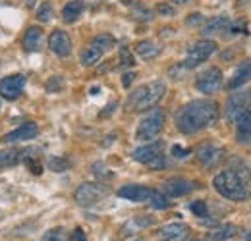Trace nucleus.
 <instances>
[{
  "label": "nucleus",
  "instance_id": "nucleus-1",
  "mask_svg": "<svg viewBox=\"0 0 251 241\" xmlns=\"http://www.w3.org/2000/svg\"><path fill=\"white\" fill-rule=\"evenodd\" d=\"M174 121L176 127L186 135L199 133L219 121V104L209 98L191 100L176 112Z\"/></svg>",
  "mask_w": 251,
  "mask_h": 241
},
{
  "label": "nucleus",
  "instance_id": "nucleus-2",
  "mask_svg": "<svg viewBox=\"0 0 251 241\" xmlns=\"http://www.w3.org/2000/svg\"><path fill=\"white\" fill-rule=\"evenodd\" d=\"M213 185L224 199L244 203L251 197V170L248 166L222 170L215 176Z\"/></svg>",
  "mask_w": 251,
  "mask_h": 241
},
{
  "label": "nucleus",
  "instance_id": "nucleus-3",
  "mask_svg": "<svg viewBox=\"0 0 251 241\" xmlns=\"http://www.w3.org/2000/svg\"><path fill=\"white\" fill-rule=\"evenodd\" d=\"M166 93V85L162 81H151V83H145L141 87L129 93L127 96V102L126 106L133 112H143V110H149L153 106H157L158 100L164 96Z\"/></svg>",
  "mask_w": 251,
  "mask_h": 241
},
{
  "label": "nucleus",
  "instance_id": "nucleus-4",
  "mask_svg": "<svg viewBox=\"0 0 251 241\" xmlns=\"http://www.w3.org/2000/svg\"><path fill=\"white\" fill-rule=\"evenodd\" d=\"M164 120H166V114L162 108H151V112H147L145 118H141V121L137 123V129H135V139L137 141H155L158 137V133L162 131L164 127Z\"/></svg>",
  "mask_w": 251,
  "mask_h": 241
},
{
  "label": "nucleus",
  "instance_id": "nucleus-5",
  "mask_svg": "<svg viewBox=\"0 0 251 241\" xmlns=\"http://www.w3.org/2000/svg\"><path fill=\"white\" fill-rule=\"evenodd\" d=\"M104 197H108V187L102 183H89V181L81 183L74 193V199L79 207H93Z\"/></svg>",
  "mask_w": 251,
  "mask_h": 241
},
{
  "label": "nucleus",
  "instance_id": "nucleus-6",
  "mask_svg": "<svg viewBox=\"0 0 251 241\" xmlns=\"http://www.w3.org/2000/svg\"><path fill=\"white\" fill-rule=\"evenodd\" d=\"M215 52H217V43L215 41H209V39L199 41L188 50V56L182 62V68L184 70H193V68L201 66L205 60H209Z\"/></svg>",
  "mask_w": 251,
  "mask_h": 241
},
{
  "label": "nucleus",
  "instance_id": "nucleus-7",
  "mask_svg": "<svg viewBox=\"0 0 251 241\" xmlns=\"http://www.w3.org/2000/svg\"><path fill=\"white\" fill-rule=\"evenodd\" d=\"M250 104H251V91L250 89H244V91H236L228 96L226 100V120L230 121H236L246 110H250Z\"/></svg>",
  "mask_w": 251,
  "mask_h": 241
},
{
  "label": "nucleus",
  "instance_id": "nucleus-8",
  "mask_svg": "<svg viewBox=\"0 0 251 241\" xmlns=\"http://www.w3.org/2000/svg\"><path fill=\"white\" fill-rule=\"evenodd\" d=\"M195 87H197L199 93H203V95H215L222 87V72H220V68L213 66V68L205 70L197 77Z\"/></svg>",
  "mask_w": 251,
  "mask_h": 241
},
{
  "label": "nucleus",
  "instance_id": "nucleus-9",
  "mask_svg": "<svg viewBox=\"0 0 251 241\" xmlns=\"http://www.w3.org/2000/svg\"><path fill=\"white\" fill-rule=\"evenodd\" d=\"M133 160L141 162V164H153L158 158H164V143L162 141H149L143 147H137L135 151L131 152Z\"/></svg>",
  "mask_w": 251,
  "mask_h": 241
},
{
  "label": "nucleus",
  "instance_id": "nucleus-10",
  "mask_svg": "<svg viewBox=\"0 0 251 241\" xmlns=\"http://www.w3.org/2000/svg\"><path fill=\"white\" fill-rule=\"evenodd\" d=\"M24 87H25V75L24 73H14V75L0 79V95L8 100L20 98V95L24 93Z\"/></svg>",
  "mask_w": 251,
  "mask_h": 241
},
{
  "label": "nucleus",
  "instance_id": "nucleus-11",
  "mask_svg": "<svg viewBox=\"0 0 251 241\" xmlns=\"http://www.w3.org/2000/svg\"><path fill=\"white\" fill-rule=\"evenodd\" d=\"M224 154H226L224 147L215 145V143H203V145H199L197 151H195L197 160H199L205 168H213L215 164H219L220 160L224 158Z\"/></svg>",
  "mask_w": 251,
  "mask_h": 241
},
{
  "label": "nucleus",
  "instance_id": "nucleus-12",
  "mask_svg": "<svg viewBox=\"0 0 251 241\" xmlns=\"http://www.w3.org/2000/svg\"><path fill=\"white\" fill-rule=\"evenodd\" d=\"M49 48H50L56 56H60V58L70 56V52H72V39H70V35L62 29L52 31V33L49 35Z\"/></svg>",
  "mask_w": 251,
  "mask_h": 241
},
{
  "label": "nucleus",
  "instance_id": "nucleus-13",
  "mask_svg": "<svg viewBox=\"0 0 251 241\" xmlns=\"http://www.w3.org/2000/svg\"><path fill=\"white\" fill-rule=\"evenodd\" d=\"M197 187V183L186 178H172V180H166L162 183V193L168 195V197H184L191 193L193 189Z\"/></svg>",
  "mask_w": 251,
  "mask_h": 241
},
{
  "label": "nucleus",
  "instance_id": "nucleus-14",
  "mask_svg": "<svg viewBox=\"0 0 251 241\" xmlns=\"http://www.w3.org/2000/svg\"><path fill=\"white\" fill-rule=\"evenodd\" d=\"M37 135H39V125H37L35 121H27V123H24V125L16 127L14 131L6 133L2 141H4L6 145H8V143H20V141H29V139H35Z\"/></svg>",
  "mask_w": 251,
  "mask_h": 241
},
{
  "label": "nucleus",
  "instance_id": "nucleus-15",
  "mask_svg": "<svg viewBox=\"0 0 251 241\" xmlns=\"http://www.w3.org/2000/svg\"><path fill=\"white\" fill-rule=\"evenodd\" d=\"M153 189L145 187V185H137V183H129L118 189V197H122L126 201H131V203H145L149 201Z\"/></svg>",
  "mask_w": 251,
  "mask_h": 241
},
{
  "label": "nucleus",
  "instance_id": "nucleus-16",
  "mask_svg": "<svg viewBox=\"0 0 251 241\" xmlns=\"http://www.w3.org/2000/svg\"><path fill=\"white\" fill-rule=\"evenodd\" d=\"M158 238L162 241H188L189 238V226L182 222H172L166 224L158 230Z\"/></svg>",
  "mask_w": 251,
  "mask_h": 241
},
{
  "label": "nucleus",
  "instance_id": "nucleus-17",
  "mask_svg": "<svg viewBox=\"0 0 251 241\" xmlns=\"http://www.w3.org/2000/svg\"><path fill=\"white\" fill-rule=\"evenodd\" d=\"M250 79H251V58H248V60L238 64V68H236V72H234V75H232L228 87L232 91H236V89H240V87H244Z\"/></svg>",
  "mask_w": 251,
  "mask_h": 241
},
{
  "label": "nucleus",
  "instance_id": "nucleus-18",
  "mask_svg": "<svg viewBox=\"0 0 251 241\" xmlns=\"http://www.w3.org/2000/svg\"><path fill=\"white\" fill-rule=\"evenodd\" d=\"M236 139L242 145L251 143V112L246 110L238 120H236Z\"/></svg>",
  "mask_w": 251,
  "mask_h": 241
},
{
  "label": "nucleus",
  "instance_id": "nucleus-19",
  "mask_svg": "<svg viewBox=\"0 0 251 241\" xmlns=\"http://www.w3.org/2000/svg\"><path fill=\"white\" fill-rule=\"evenodd\" d=\"M39 154H41V151L37 147H25L24 151H20L22 162L31 170V174H35V176H41L43 174V166L39 162Z\"/></svg>",
  "mask_w": 251,
  "mask_h": 241
},
{
  "label": "nucleus",
  "instance_id": "nucleus-20",
  "mask_svg": "<svg viewBox=\"0 0 251 241\" xmlns=\"http://www.w3.org/2000/svg\"><path fill=\"white\" fill-rule=\"evenodd\" d=\"M41 45H43V29L37 25H31L24 35V50L37 52L41 48Z\"/></svg>",
  "mask_w": 251,
  "mask_h": 241
},
{
  "label": "nucleus",
  "instance_id": "nucleus-21",
  "mask_svg": "<svg viewBox=\"0 0 251 241\" xmlns=\"http://www.w3.org/2000/svg\"><path fill=\"white\" fill-rule=\"evenodd\" d=\"M83 10H85L83 0H70V2L62 8L64 22H66V24H74V22H77L79 16L83 14Z\"/></svg>",
  "mask_w": 251,
  "mask_h": 241
},
{
  "label": "nucleus",
  "instance_id": "nucleus-22",
  "mask_svg": "<svg viewBox=\"0 0 251 241\" xmlns=\"http://www.w3.org/2000/svg\"><path fill=\"white\" fill-rule=\"evenodd\" d=\"M153 224H155V218L141 214V216L131 218V220L126 224L124 230H122V234H124V236H127V234H135V232H139V230H143V228H149V226H153Z\"/></svg>",
  "mask_w": 251,
  "mask_h": 241
},
{
  "label": "nucleus",
  "instance_id": "nucleus-23",
  "mask_svg": "<svg viewBox=\"0 0 251 241\" xmlns=\"http://www.w3.org/2000/svg\"><path fill=\"white\" fill-rule=\"evenodd\" d=\"M160 47H158L157 43H153V41H141V43H137V47H135V52L143 58V60H153V58H157L158 54H160Z\"/></svg>",
  "mask_w": 251,
  "mask_h": 241
},
{
  "label": "nucleus",
  "instance_id": "nucleus-24",
  "mask_svg": "<svg viewBox=\"0 0 251 241\" xmlns=\"http://www.w3.org/2000/svg\"><path fill=\"white\" fill-rule=\"evenodd\" d=\"M230 24V20L226 18V16H215V18H211L205 25H203V35L207 37V35H213V33H219V31H224L226 29V25Z\"/></svg>",
  "mask_w": 251,
  "mask_h": 241
},
{
  "label": "nucleus",
  "instance_id": "nucleus-25",
  "mask_svg": "<svg viewBox=\"0 0 251 241\" xmlns=\"http://www.w3.org/2000/svg\"><path fill=\"white\" fill-rule=\"evenodd\" d=\"M234 236H236V226H234V224L217 226V228L209 234V238L213 241H226V240H230V238H234Z\"/></svg>",
  "mask_w": 251,
  "mask_h": 241
},
{
  "label": "nucleus",
  "instance_id": "nucleus-26",
  "mask_svg": "<svg viewBox=\"0 0 251 241\" xmlns=\"http://www.w3.org/2000/svg\"><path fill=\"white\" fill-rule=\"evenodd\" d=\"M20 162H22V158H20V151H18V149L0 151V168L16 166V164H20Z\"/></svg>",
  "mask_w": 251,
  "mask_h": 241
},
{
  "label": "nucleus",
  "instance_id": "nucleus-27",
  "mask_svg": "<svg viewBox=\"0 0 251 241\" xmlns=\"http://www.w3.org/2000/svg\"><path fill=\"white\" fill-rule=\"evenodd\" d=\"M91 45L97 47V48L104 54L106 50H110V48L116 45V41H114V37H112V35H108V33H100V35H97V37H95Z\"/></svg>",
  "mask_w": 251,
  "mask_h": 241
},
{
  "label": "nucleus",
  "instance_id": "nucleus-28",
  "mask_svg": "<svg viewBox=\"0 0 251 241\" xmlns=\"http://www.w3.org/2000/svg\"><path fill=\"white\" fill-rule=\"evenodd\" d=\"M100 58H102V52H100L97 47H93V45H89V47L81 52V64L87 66V68H89V66H95Z\"/></svg>",
  "mask_w": 251,
  "mask_h": 241
},
{
  "label": "nucleus",
  "instance_id": "nucleus-29",
  "mask_svg": "<svg viewBox=\"0 0 251 241\" xmlns=\"http://www.w3.org/2000/svg\"><path fill=\"white\" fill-rule=\"evenodd\" d=\"M126 4H129V2L126 0ZM129 8H131V16L135 20H139V22H151L153 20V12L149 8H145L141 4H129Z\"/></svg>",
  "mask_w": 251,
  "mask_h": 241
},
{
  "label": "nucleus",
  "instance_id": "nucleus-30",
  "mask_svg": "<svg viewBox=\"0 0 251 241\" xmlns=\"http://www.w3.org/2000/svg\"><path fill=\"white\" fill-rule=\"evenodd\" d=\"M149 205H151L153 209H157V211H164V209H168V207H170V201H168V197H166L164 193H160V191H153V193H151V197H149Z\"/></svg>",
  "mask_w": 251,
  "mask_h": 241
},
{
  "label": "nucleus",
  "instance_id": "nucleus-31",
  "mask_svg": "<svg viewBox=\"0 0 251 241\" xmlns=\"http://www.w3.org/2000/svg\"><path fill=\"white\" fill-rule=\"evenodd\" d=\"M226 31H228L230 37H234V35H244V33H248V22H246L244 18L234 20V22H230V24L226 25Z\"/></svg>",
  "mask_w": 251,
  "mask_h": 241
},
{
  "label": "nucleus",
  "instance_id": "nucleus-32",
  "mask_svg": "<svg viewBox=\"0 0 251 241\" xmlns=\"http://www.w3.org/2000/svg\"><path fill=\"white\" fill-rule=\"evenodd\" d=\"M70 166V162L64 158V156H50L49 158V168L52 172H66Z\"/></svg>",
  "mask_w": 251,
  "mask_h": 241
},
{
  "label": "nucleus",
  "instance_id": "nucleus-33",
  "mask_svg": "<svg viewBox=\"0 0 251 241\" xmlns=\"http://www.w3.org/2000/svg\"><path fill=\"white\" fill-rule=\"evenodd\" d=\"M52 16H54V10H52V6L49 4V2H43L41 6H39V12H37V18L43 22V24H49L50 20H52Z\"/></svg>",
  "mask_w": 251,
  "mask_h": 241
},
{
  "label": "nucleus",
  "instance_id": "nucleus-34",
  "mask_svg": "<svg viewBox=\"0 0 251 241\" xmlns=\"http://www.w3.org/2000/svg\"><path fill=\"white\" fill-rule=\"evenodd\" d=\"M43 241H66V232H64V228L49 230V232L43 236Z\"/></svg>",
  "mask_w": 251,
  "mask_h": 241
},
{
  "label": "nucleus",
  "instance_id": "nucleus-35",
  "mask_svg": "<svg viewBox=\"0 0 251 241\" xmlns=\"http://www.w3.org/2000/svg\"><path fill=\"white\" fill-rule=\"evenodd\" d=\"M64 89V79L60 75H52L49 81H47V91L49 93H60Z\"/></svg>",
  "mask_w": 251,
  "mask_h": 241
},
{
  "label": "nucleus",
  "instance_id": "nucleus-36",
  "mask_svg": "<svg viewBox=\"0 0 251 241\" xmlns=\"http://www.w3.org/2000/svg\"><path fill=\"white\" fill-rule=\"evenodd\" d=\"M133 64H135V60H133V54L129 52V48L120 47V66L122 68H131Z\"/></svg>",
  "mask_w": 251,
  "mask_h": 241
},
{
  "label": "nucleus",
  "instance_id": "nucleus-37",
  "mask_svg": "<svg viewBox=\"0 0 251 241\" xmlns=\"http://www.w3.org/2000/svg\"><path fill=\"white\" fill-rule=\"evenodd\" d=\"M189 211L193 212L197 218H205L207 216V205H205V201H193L189 205Z\"/></svg>",
  "mask_w": 251,
  "mask_h": 241
},
{
  "label": "nucleus",
  "instance_id": "nucleus-38",
  "mask_svg": "<svg viewBox=\"0 0 251 241\" xmlns=\"http://www.w3.org/2000/svg\"><path fill=\"white\" fill-rule=\"evenodd\" d=\"M93 172H95V176L100 178V180H104V178H112V172H108V168H106L104 164H100V162L93 164Z\"/></svg>",
  "mask_w": 251,
  "mask_h": 241
},
{
  "label": "nucleus",
  "instance_id": "nucleus-39",
  "mask_svg": "<svg viewBox=\"0 0 251 241\" xmlns=\"http://www.w3.org/2000/svg\"><path fill=\"white\" fill-rule=\"evenodd\" d=\"M157 12L160 14V16H174V14H176L174 6H172V4H166V2L158 4V6H157Z\"/></svg>",
  "mask_w": 251,
  "mask_h": 241
},
{
  "label": "nucleus",
  "instance_id": "nucleus-40",
  "mask_svg": "<svg viewBox=\"0 0 251 241\" xmlns=\"http://www.w3.org/2000/svg\"><path fill=\"white\" fill-rule=\"evenodd\" d=\"M203 22H205V18H203V14H199V12L189 14V18L186 20V24H188V25H201Z\"/></svg>",
  "mask_w": 251,
  "mask_h": 241
},
{
  "label": "nucleus",
  "instance_id": "nucleus-41",
  "mask_svg": "<svg viewBox=\"0 0 251 241\" xmlns=\"http://www.w3.org/2000/svg\"><path fill=\"white\" fill-rule=\"evenodd\" d=\"M189 149H184V147H180V145H174L172 147V154L176 156V158H188V154H189Z\"/></svg>",
  "mask_w": 251,
  "mask_h": 241
},
{
  "label": "nucleus",
  "instance_id": "nucleus-42",
  "mask_svg": "<svg viewBox=\"0 0 251 241\" xmlns=\"http://www.w3.org/2000/svg\"><path fill=\"white\" fill-rule=\"evenodd\" d=\"M70 241H87L85 232H83L81 228H75V230L72 232V236H70Z\"/></svg>",
  "mask_w": 251,
  "mask_h": 241
},
{
  "label": "nucleus",
  "instance_id": "nucleus-43",
  "mask_svg": "<svg viewBox=\"0 0 251 241\" xmlns=\"http://www.w3.org/2000/svg\"><path fill=\"white\" fill-rule=\"evenodd\" d=\"M133 77H135V73H133V72L126 73L124 79H122V85H124V87H129V85H131V81H133Z\"/></svg>",
  "mask_w": 251,
  "mask_h": 241
},
{
  "label": "nucleus",
  "instance_id": "nucleus-44",
  "mask_svg": "<svg viewBox=\"0 0 251 241\" xmlns=\"http://www.w3.org/2000/svg\"><path fill=\"white\" fill-rule=\"evenodd\" d=\"M114 106H116V102H112V104H108V106H106V110H104V112H100V118H104V116H108V114H110V112L114 110Z\"/></svg>",
  "mask_w": 251,
  "mask_h": 241
},
{
  "label": "nucleus",
  "instance_id": "nucleus-45",
  "mask_svg": "<svg viewBox=\"0 0 251 241\" xmlns=\"http://www.w3.org/2000/svg\"><path fill=\"white\" fill-rule=\"evenodd\" d=\"M172 4H188V2H191V0H170Z\"/></svg>",
  "mask_w": 251,
  "mask_h": 241
},
{
  "label": "nucleus",
  "instance_id": "nucleus-46",
  "mask_svg": "<svg viewBox=\"0 0 251 241\" xmlns=\"http://www.w3.org/2000/svg\"><path fill=\"white\" fill-rule=\"evenodd\" d=\"M244 240H246V241H251V232H246V234H244Z\"/></svg>",
  "mask_w": 251,
  "mask_h": 241
},
{
  "label": "nucleus",
  "instance_id": "nucleus-47",
  "mask_svg": "<svg viewBox=\"0 0 251 241\" xmlns=\"http://www.w3.org/2000/svg\"><path fill=\"white\" fill-rule=\"evenodd\" d=\"M193 241H203V240H193Z\"/></svg>",
  "mask_w": 251,
  "mask_h": 241
},
{
  "label": "nucleus",
  "instance_id": "nucleus-48",
  "mask_svg": "<svg viewBox=\"0 0 251 241\" xmlns=\"http://www.w3.org/2000/svg\"><path fill=\"white\" fill-rule=\"evenodd\" d=\"M135 241H143V240H135Z\"/></svg>",
  "mask_w": 251,
  "mask_h": 241
}]
</instances>
